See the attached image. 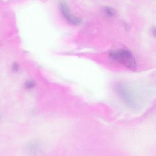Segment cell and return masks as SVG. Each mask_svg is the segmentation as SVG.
<instances>
[{
    "label": "cell",
    "instance_id": "cell-4",
    "mask_svg": "<svg viewBox=\"0 0 156 156\" xmlns=\"http://www.w3.org/2000/svg\"><path fill=\"white\" fill-rule=\"evenodd\" d=\"M104 12H105L106 15L109 17H113L115 14V11L113 8L111 7H107L104 8Z\"/></svg>",
    "mask_w": 156,
    "mask_h": 156
},
{
    "label": "cell",
    "instance_id": "cell-7",
    "mask_svg": "<svg viewBox=\"0 0 156 156\" xmlns=\"http://www.w3.org/2000/svg\"><path fill=\"white\" fill-rule=\"evenodd\" d=\"M12 68H13V70H14L15 71H18V69H19V66H18V64L16 63H14L13 66H12Z\"/></svg>",
    "mask_w": 156,
    "mask_h": 156
},
{
    "label": "cell",
    "instance_id": "cell-1",
    "mask_svg": "<svg viewBox=\"0 0 156 156\" xmlns=\"http://www.w3.org/2000/svg\"><path fill=\"white\" fill-rule=\"evenodd\" d=\"M111 59L117 63L125 66L132 71H136L137 63L133 55L130 51L126 49H119L112 51L109 53Z\"/></svg>",
    "mask_w": 156,
    "mask_h": 156
},
{
    "label": "cell",
    "instance_id": "cell-3",
    "mask_svg": "<svg viewBox=\"0 0 156 156\" xmlns=\"http://www.w3.org/2000/svg\"><path fill=\"white\" fill-rule=\"evenodd\" d=\"M59 6L61 13L68 22L74 25H79L81 23V20L80 18L76 17L71 14L66 2L61 1L59 4Z\"/></svg>",
    "mask_w": 156,
    "mask_h": 156
},
{
    "label": "cell",
    "instance_id": "cell-6",
    "mask_svg": "<svg viewBox=\"0 0 156 156\" xmlns=\"http://www.w3.org/2000/svg\"><path fill=\"white\" fill-rule=\"evenodd\" d=\"M151 34L153 37L156 38V27H152L151 29Z\"/></svg>",
    "mask_w": 156,
    "mask_h": 156
},
{
    "label": "cell",
    "instance_id": "cell-5",
    "mask_svg": "<svg viewBox=\"0 0 156 156\" xmlns=\"http://www.w3.org/2000/svg\"><path fill=\"white\" fill-rule=\"evenodd\" d=\"M25 85L26 87L27 88H31L34 87V83L33 81H29L26 82Z\"/></svg>",
    "mask_w": 156,
    "mask_h": 156
},
{
    "label": "cell",
    "instance_id": "cell-2",
    "mask_svg": "<svg viewBox=\"0 0 156 156\" xmlns=\"http://www.w3.org/2000/svg\"><path fill=\"white\" fill-rule=\"evenodd\" d=\"M114 88L119 96L127 105L133 108H137L136 98L131 90L126 84L119 82L116 84Z\"/></svg>",
    "mask_w": 156,
    "mask_h": 156
}]
</instances>
